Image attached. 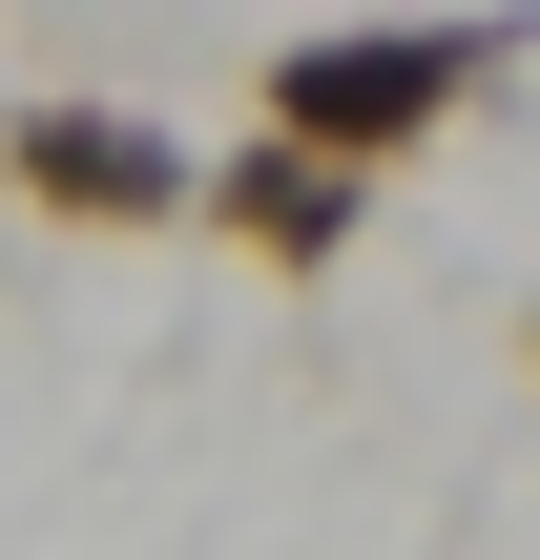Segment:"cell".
<instances>
[{
  "instance_id": "obj_1",
  "label": "cell",
  "mask_w": 540,
  "mask_h": 560,
  "mask_svg": "<svg viewBox=\"0 0 540 560\" xmlns=\"http://www.w3.org/2000/svg\"><path fill=\"white\" fill-rule=\"evenodd\" d=\"M520 62H540V21H333V42H271L250 125H291V145H333V166H416V145L479 125Z\"/></svg>"
},
{
  "instance_id": "obj_4",
  "label": "cell",
  "mask_w": 540,
  "mask_h": 560,
  "mask_svg": "<svg viewBox=\"0 0 540 560\" xmlns=\"http://www.w3.org/2000/svg\"><path fill=\"white\" fill-rule=\"evenodd\" d=\"M520 374H540V312H520Z\"/></svg>"
},
{
  "instance_id": "obj_3",
  "label": "cell",
  "mask_w": 540,
  "mask_h": 560,
  "mask_svg": "<svg viewBox=\"0 0 540 560\" xmlns=\"http://www.w3.org/2000/svg\"><path fill=\"white\" fill-rule=\"evenodd\" d=\"M0 187H21L42 229H187V145H166L146 104H21V125H0Z\"/></svg>"
},
{
  "instance_id": "obj_2",
  "label": "cell",
  "mask_w": 540,
  "mask_h": 560,
  "mask_svg": "<svg viewBox=\"0 0 540 560\" xmlns=\"http://www.w3.org/2000/svg\"><path fill=\"white\" fill-rule=\"evenodd\" d=\"M187 229H208V249H250L271 291H333V270H354V229H375V166H333V145L250 125V145H208V166H187Z\"/></svg>"
}]
</instances>
